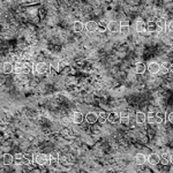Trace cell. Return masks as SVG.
Returning <instances> with one entry per match:
<instances>
[{
  "instance_id": "4fadbf2b",
  "label": "cell",
  "mask_w": 173,
  "mask_h": 173,
  "mask_svg": "<svg viewBox=\"0 0 173 173\" xmlns=\"http://www.w3.org/2000/svg\"><path fill=\"white\" fill-rule=\"evenodd\" d=\"M84 120V115L81 113V112H75L74 114H73V121L75 122V123H82Z\"/></svg>"
},
{
  "instance_id": "4dcf8cb0",
  "label": "cell",
  "mask_w": 173,
  "mask_h": 173,
  "mask_svg": "<svg viewBox=\"0 0 173 173\" xmlns=\"http://www.w3.org/2000/svg\"><path fill=\"white\" fill-rule=\"evenodd\" d=\"M23 159V154H15L14 156V162L15 160H22Z\"/></svg>"
},
{
  "instance_id": "3957f363",
  "label": "cell",
  "mask_w": 173,
  "mask_h": 173,
  "mask_svg": "<svg viewBox=\"0 0 173 173\" xmlns=\"http://www.w3.org/2000/svg\"><path fill=\"white\" fill-rule=\"evenodd\" d=\"M159 68L160 65L158 62H156V61H151V62H149V65H148V71L150 72V74H152V75L158 74L159 73Z\"/></svg>"
},
{
  "instance_id": "f546056e",
  "label": "cell",
  "mask_w": 173,
  "mask_h": 173,
  "mask_svg": "<svg viewBox=\"0 0 173 173\" xmlns=\"http://www.w3.org/2000/svg\"><path fill=\"white\" fill-rule=\"evenodd\" d=\"M129 31V27H120V32L122 35H126Z\"/></svg>"
},
{
  "instance_id": "ba28073f",
  "label": "cell",
  "mask_w": 173,
  "mask_h": 173,
  "mask_svg": "<svg viewBox=\"0 0 173 173\" xmlns=\"http://www.w3.org/2000/svg\"><path fill=\"white\" fill-rule=\"evenodd\" d=\"M85 120H87L88 123H95L98 120V114L95 113V112H89L85 115Z\"/></svg>"
},
{
  "instance_id": "ffe728a7",
  "label": "cell",
  "mask_w": 173,
  "mask_h": 173,
  "mask_svg": "<svg viewBox=\"0 0 173 173\" xmlns=\"http://www.w3.org/2000/svg\"><path fill=\"white\" fill-rule=\"evenodd\" d=\"M97 24H98V29H97V30H99L101 32H104L105 30H107V23H106L105 21L97 22Z\"/></svg>"
},
{
  "instance_id": "52a82bcc",
  "label": "cell",
  "mask_w": 173,
  "mask_h": 173,
  "mask_svg": "<svg viewBox=\"0 0 173 173\" xmlns=\"http://www.w3.org/2000/svg\"><path fill=\"white\" fill-rule=\"evenodd\" d=\"M84 27H85V30L89 32H95L97 31V29H98V24H97L96 21H88V22L84 24Z\"/></svg>"
},
{
  "instance_id": "6da1fadb",
  "label": "cell",
  "mask_w": 173,
  "mask_h": 173,
  "mask_svg": "<svg viewBox=\"0 0 173 173\" xmlns=\"http://www.w3.org/2000/svg\"><path fill=\"white\" fill-rule=\"evenodd\" d=\"M35 72L37 74H47L49 72H51V66L47 62H38L35 66Z\"/></svg>"
},
{
  "instance_id": "5b68a950",
  "label": "cell",
  "mask_w": 173,
  "mask_h": 173,
  "mask_svg": "<svg viewBox=\"0 0 173 173\" xmlns=\"http://www.w3.org/2000/svg\"><path fill=\"white\" fill-rule=\"evenodd\" d=\"M107 120L111 123H119L120 122V113L118 112H110L107 114Z\"/></svg>"
},
{
  "instance_id": "9a60e30c",
  "label": "cell",
  "mask_w": 173,
  "mask_h": 173,
  "mask_svg": "<svg viewBox=\"0 0 173 173\" xmlns=\"http://www.w3.org/2000/svg\"><path fill=\"white\" fill-rule=\"evenodd\" d=\"M2 160H4V164H5V165H12L14 163V156L11 154H5Z\"/></svg>"
},
{
  "instance_id": "8fae6325",
  "label": "cell",
  "mask_w": 173,
  "mask_h": 173,
  "mask_svg": "<svg viewBox=\"0 0 173 173\" xmlns=\"http://www.w3.org/2000/svg\"><path fill=\"white\" fill-rule=\"evenodd\" d=\"M146 162H147V157H146V155L137 154L136 156H135V163H136L137 165H143V164H146Z\"/></svg>"
},
{
  "instance_id": "7402d4cb",
  "label": "cell",
  "mask_w": 173,
  "mask_h": 173,
  "mask_svg": "<svg viewBox=\"0 0 173 173\" xmlns=\"http://www.w3.org/2000/svg\"><path fill=\"white\" fill-rule=\"evenodd\" d=\"M26 163L28 164H31L32 162H34V155L32 154H23V159Z\"/></svg>"
},
{
  "instance_id": "277c9868",
  "label": "cell",
  "mask_w": 173,
  "mask_h": 173,
  "mask_svg": "<svg viewBox=\"0 0 173 173\" xmlns=\"http://www.w3.org/2000/svg\"><path fill=\"white\" fill-rule=\"evenodd\" d=\"M107 30L110 32H119L120 31V22L119 21H111L107 23Z\"/></svg>"
},
{
  "instance_id": "8992f818",
  "label": "cell",
  "mask_w": 173,
  "mask_h": 173,
  "mask_svg": "<svg viewBox=\"0 0 173 173\" xmlns=\"http://www.w3.org/2000/svg\"><path fill=\"white\" fill-rule=\"evenodd\" d=\"M159 159H160V156L158 154H150L148 156V163L150 164V165H157L158 163H159Z\"/></svg>"
},
{
  "instance_id": "9c48e42d",
  "label": "cell",
  "mask_w": 173,
  "mask_h": 173,
  "mask_svg": "<svg viewBox=\"0 0 173 173\" xmlns=\"http://www.w3.org/2000/svg\"><path fill=\"white\" fill-rule=\"evenodd\" d=\"M135 30L137 32H144L147 30V23H144V21L139 20L135 24Z\"/></svg>"
},
{
  "instance_id": "83f0119b",
  "label": "cell",
  "mask_w": 173,
  "mask_h": 173,
  "mask_svg": "<svg viewBox=\"0 0 173 173\" xmlns=\"http://www.w3.org/2000/svg\"><path fill=\"white\" fill-rule=\"evenodd\" d=\"M167 73H168V69H167L166 67H162V66H160L159 73H158V74H160V75H165Z\"/></svg>"
},
{
  "instance_id": "e0dca14e",
  "label": "cell",
  "mask_w": 173,
  "mask_h": 173,
  "mask_svg": "<svg viewBox=\"0 0 173 173\" xmlns=\"http://www.w3.org/2000/svg\"><path fill=\"white\" fill-rule=\"evenodd\" d=\"M146 113H143V112H141V111H140V112H137V113H136V117H135V119H136V122H137V123H140V125H141V123H144V122H146Z\"/></svg>"
},
{
  "instance_id": "30bf717a",
  "label": "cell",
  "mask_w": 173,
  "mask_h": 173,
  "mask_svg": "<svg viewBox=\"0 0 173 173\" xmlns=\"http://www.w3.org/2000/svg\"><path fill=\"white\" fill-rule=\"evenodd\" d=\"M147 71V66L143 64V62H137V64L135 65V72L137 73V74H144Z\"/></svg>"
},
{
  "instance_id": "d4e9b609",
  "label": "cell",
  "mask_w": 173,
  "mask_h": 173,
  "mask_svg": "<svg viewBox=\"0 0 173 173\" xmlns=\"http://www.w3.org/2000/svg\"><path fill=\"white\" fill-rule=\"evenodd\" d=\"M7 121V114L5 111H0V122Z\"/></svg>"
},
{
  "instance_id": "2e32d148",
  "label": "cell",
  "mask_w": 173,
  "mask_h": 173,
  "mask_svg": "<svg viewBox=\"0 0 173 173\" xmlns=\"http://www.w3.org/2000/svg\"><path fill=\"white\" fill-rule=\"evenodd\" d=\"M84 29V24L81 21H75L73 23V30L75 32H81Z\"/></svg>"
},
{
  "instance_id": "44dd1931",
  "label": "cell",
  "mask_w": 173,
  "mask_h": 173,
  "mask_svg": "<svg viewBox=\"0 0 173 173\" xmlns=\"http://www.w3.org/2000/svg\"><path fill=\"white\" fill-rule=\"evenodd\" d=\"M156 24H157V27H158V29H164L165 28V26H166V20L163 19V18H160V19H158L157 21H156Z\"/></svg>"
},
{
  "instance_id": "cb8c5ba5",
  "label": "cell",
  "mask_w": 173,
  "mask_h": 173,
  "mask_svg": "<svg viewBox=\"0 0 173 173\" xmlns=\"http://www.w3.org/2000/svg\"><path fill=\"white\" fill-rule=\"evenodd\" d=\"M106 120H107V114H106V113L102 112L101 114H98V120H97V121H99L101 123H104Z\"/></svg>"
},
{
  "instance_id": "d6986e66",
  "label": "cell",
  "mask_w": 173,
  "mask_h": 173,
  "mask_svg": "<svg viewBox=\"0 0 173 173\" xmlns=\"http://www.w3.org/2000/svg\"><path fill=\"white\" fill-rule=\"evenodd\" d=\"M120 122H121V123H128L129 122V114L127 112L120 113Z\"/></svg>"
},
{
  "instance_id": "7c38bea8",
  "label": "cell",
  "mask_w": 173,
  "mask_h": 173,
  "mask_svg": "<svg viewBox=\"0 0 173 173\" xmlns=\"http://www.w3.org/2000/svg\"><path fill=\"white\" fill-rule=\"evenodd\" d=\"M2 72L5 74H11L14 72V65L12 62H5L2 66Z\"/></svg>"
},
{
  "instance_id": "5bb4252c",
  "label": "cell",
  "mask_w": 173,
  "mask_h": 173,
  "mask_svg": "<svg viewBox=\"0 0 173 173\" xmlns=\"http://www.w3.org/2000/svg\"><path fill=\"white\" fill-rule=\"evenodd\" d=\"M147 30L149 32H156L158 31V27L156 24V21H149L147 23Z\"/></svg>"
},
{
  "instance_id": "484cf974",
  "label": "cell",
  "mask_w": 173,
  "mask_h": 173,
  "mask_svg": "<svg viewBox=\"0 0 173 173\" xmlns=\"http://www.w3.org/2000/svg\"><path fill=\"white\" fill-rule=\"evenodd\" d=\"M159 163H162L163 165H168V164H170V159L167 158L166 156H164V157H160Z\"/></svg>"
},
{
  "instance_id": "f1b7e54d",
  "label": "cell",
  "mask_w": 173,
  "mask_h": 173,
  "mask_svg": "<svg viewBox=\"0 0 173 173\" xmlns=\"http://www.w3.org/2000/svg\"><path fill=\"white\" fill-rule=\"evenodd\" d=\"M164 29H165V31H166L167 34H168V32L171 34V32H172V22H170L168 24L166 23V26H165V28H164Z\"/></svg>"
},
{
  "instance_id": "7a4b0ae2",
  "label": "cell",
  "mask_w": 173,
  "mask_h": 173,
  "mask_svg": "<svg viewBox=\"0 0 173 173\" xmlns=\"http://www.w3.org/2000/svg\"><path fill=\"white\" fill-rule=\"evenodd\" d=\"M34 160L38 164V165H47L50 163V155H46V154H37L36 157H34Z\"/></svg>"
},
{
  "instance_id": "603a6c76",
  "label": "cell",
  "mask_w": 173,
  "mask_h": 173,
  "mask_svg": "<svg viewBox=\"0 0 173 173\" xmlns=\"http://www.w3.org/2000/svg\"><path fill=\"white\" fill-rule=\"evenodd\" d=\"M164 120H165V114L163 112L156 113V123H162Z\"/></svg>"
},
{
  "instance_id": "1f68e13d",
  "label": "cell",
  "mask_w": 173,
  "mask_h": 173,
  "mask_svg": "<svg viewBox=\"0 0 173 173\" xmlns=\"http://www.w3.org/2000/svg\"><path fill=\"white\" fill-rule=\"evenodd\" d=\"M120 27H129V21H128V20L120 21Z\"/></svg>"
},
{
  "instance_id": "ac0fdd59",
  "label": "cell",
  "mask_w": 173,
  "mask_h": 173,
  "mask_svg": "<svg viewBox=\"0 0 173 173\" xmlns=\"http://www.w3.org/2000/svg\"><path fill=\"white\" fill-rule=\"evenodd\" d=\"M146 121H148L150 125L156 123V113L155 112H149V114L146 115Z\"/></svg>"
},
{
  "instance_id": "4316f807",
  "label": "cell",
  "mask_w": 173,
  "mask_h": 173,
  "mask_svg": "<svg viewBox=\"0 0 173 173\" xmlns=\"http://www.w3.org/2000/svg\"><path fill=\"white\" fill-rule=\"evenodd\" d=\"M165 120H166V121H168V122H171V123L173 122V113H172V111H171L170 113L165 114Z\"/></svg>"
}]
</instances>
